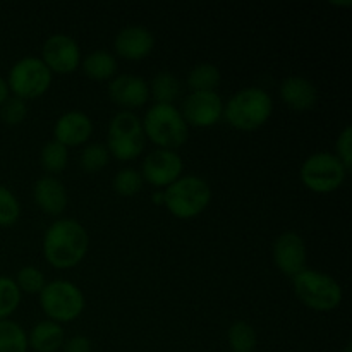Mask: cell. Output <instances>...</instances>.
I'll return each mask as SVG.
<instances>
[{
  "label": "cell",
  "mask_w": 352,
  "mask_h": 352,
  "mask_svg": "<svg viewBox=\"0 0 352 352\" xmlns=\"http://www.w3.org/2000/svg\"><path fill=\"white\" fill-rule=\"evenodd\" d=\"M14 282H16L21 294H23V292L24 294H40V292L43 291L45 285H47L43 272L36 267H23L16 274Z\"/></svg>",
  "instance_id": "f1b7e54d"
},
{
  "label": "cell",
  "mask_w": 352,
  "mask_h": 352,
  "mask_svg": "<svg viewBox=\"0 0 352 352\" xmlns=\"http://www.w3.org/2000/svg\"><path fill=\"white\" fill-rule=\"evenodd\" d=\"M141 124L144 138L162 150L175 151L184 146L189 138V126L175 105L155 103L146 110Z\"/></svg>",
  "instance_id": "3957f363"
},
{
  "label": "cell",
  "mask_w": 352,
  "mask_h": 352,
  "mask_svg": "<svg viewBox=\"0 0 352 352\" xmlns=\"http://www.w3.org/2000/svg\"><path fill=\"white\" fill-rule=\"evenodd\" d=\"M28 333L12 320H0V352H28Z\"/></svg>",
  "instance_id": "cb8c5ba5"
},
{
  "label": "cell",
  "mask_w": 352,
  "mask_h": 352,
  "mask_svg": "<svg viewBox=\"0 0 352 352\" xmlns=\"http://www.w3.org/2000/svg\"><path fill=\"white\" fill-rule=\"evenodd\" d=\"M227 342L232 352H254L258 346L256 330L251 323L234 322L227 330Z\"/></svg>",
  "instance_id": "603a6c76"
},
{
  "label": "cell",
  "mask_w": 352,
  "mask_h": 352,
  "mask_svg": "<svg viewBox=\"0 0 352 352\" xmlns=\"http://www.w3.org/2000/svg\"><path fill=\"white\" fill-rule=\"evenodd\" d=\"M40 58L52 74H72L81 65V48L69 34L55 33L45 40Z\"/></svg>",
  "instance_id": "30bf717a"
},
{
  "label": "cell",
  "mask_w": 352,
  "mask_h": 352,
  "mask_svg": "<svg viewBox=\"0 0 352 352\" xmlns=\"http://www.w3.org/2000/svg\"><path fill=\"white\" fill-rule=\"evenodd\" d=\"M151 201H153L155 205H164V191L153 192V196H151Z\"/></svg>",
  "instance_id": "e575fe53"
},
{
  "label": "cell",
  "mask_w": 352,
  "mask_h": 352,
  "mask_svg": "<svg viewBox=\"0 0 352 352\" xmlns=\"http://www.w3.org/2000/svg\"><path fill=\"white\" fill-rule=\"evenodd\" d=\"M155 48V36L148 28L133 24L126 26L117 33L113 40V50L116 55L126 60H143L153 52Z\"/></svg>",
  "instance_id": "2e32d148"
},
{
  "label": "cell",
  "mask_w": 352,
  "mask_h": 352,
  "mask_svg": "<svg viewBox=\"0 0 352 352\" xmlns=\"http://www.w3.org/2000/svg\"><path fill=\"white\" fill-rule=\"evenodd\" d=\"M28 117V103L24 100L17 98V96H9L0 107V119L3 124L14 127L24 122Z\"/></svg>",
  "instance_id": "4dcf8cb0"
},
{
  "label": "cell",
  "mask_w": 352,
  "mask_h": 352,
  "mask_svg": "<svg viewBox=\"0 0 352 352\" xmlns=\"http://www.w3.org/2000/svg\"><path fill=\"white\" fill-rule=\"evenodd\" d=\"M40 164L48 175L60 174L69 164V150L55 140L48 141L40 151Z\"/></svg>",
  "instance_id": "d4e9b609"
},
{
  "label": "cell",
  "mask_w": 352,
  "mask_h": 352,
  "mask_svg": "<svg viewBox=\"0 0 352 352\" xmlns=\"http://www.w3.org/2000/svg\"><path fill=\"white\" fill-rule=\"evenodd\" d=\"M21 291L10 277L0 275V320H9L21 305Z\"/></svg>",
  "instance_id": "83f0119b"
},
{
  "label": "cell",
  "mask_w": 352,
  "mask_h": 352,
  "mask_svg": "<svg viewBox=\"0 0 352 352\" xmlns=\"http://www.w3.org/2000/svg\"><path fill=\"white\" fill-rule=\"evenodd\" d=\"M64 337L62 325L52 320H43L28 333V346L36 352H57L64 346Z\"/></svg>",
  "instance_id": "d6986e66"
},
{
  "label": "cell",
  "mask_w": 352,
  "mask_h": 352,
  "mask_svg": "<svg viewBox=\"0 0 352 352\" xmlns=\"http://www.w3.org/2000/svg\"><path fill=\"white\" fill-rule=\"evenodd\" d=\"M150 98L155 100V103H165V105H174L175 100L181 95V82L177 76H174L168 71H162L155 74L150 85Z\"/></svg>",
  "instance_id": "44dd1931"
},
{
  "label": "cell",
  "mask_w": 352,
  "mask_h": 352,
  "mask_svg": "<svg viewBox=\"0 0 352 352\" xmlns=\"http://www.w3.org/2000/svg\"><path fill=\"white\" fill-rule=\"evenodd\" d=\"M336 157L342 162L344 167L351 172L352 168V127L346 126L339 134L336 143Z\"/></svg>",
  "instance_id": "1f68e13d"
},
{
  "label": "cell",
  "mask_w": 352,
  "mask_h": 352,
  "mask_svg": "<svg viewBox=\"0 0 352 352\" xmlns=\"http://www.w3.org/2000/svg\"><path fill=\"white\" fill-rule=\"evenodd\" d=\"M179 110L188 126L206 129L222 120L223 102L217 91H191Z\"/></svg>",
  "instance_id": "8fae6325"
},
{
  "label": "cell",
  "mask_w": 352,
  "mask_h": 352,
  "mask_svg": "<svg viewBox=\"0 0 352 352\" xmlns=\"http://www.w3.org/2000/svg\"><path fill=\"white\" fill-rule=\"evenodd\" d=\"M212 201V188L199 175H181L165 188L164 206L179 220H191L201 215Z\"/></svg>",
  "instance_id": "277c9868"
},
{
  "label": "cell",
  "mask_w": 352,
  "mask_h": 352,
  "mask_svg": "<svg viewBox=\"0 0 352 352\" xmlns=\"http://www.w3.org/2000/svg\"><path fill=\"white\" fill-rule=\"evenodd\" d=\"M52 74L43 60L38 57H23L14 62L7 74V86L12 96L24 100H34L43 96L50 89Z\"/></svg>",
  "instance_id": "9c48e42d"
},
{
  "label": "cell",
  "mask_w": 352,
  "mask_h": 352,
  "mask_svg": "<svg viewBox=\"0 0 352 352\" xmlns=\"http://www.w3.org/2000/svg\"><path fill=\"white\" fill-rule=\"evenodd\" d=\"M89 236L74 219L55 220L43 236V256L57 270L74 268L88 254Z\"/></svg>",
  "instance_id": "6da1fadb"
},
{
  "label": "cell",
  "mask_w": 352,
  "mask_h": 352,
  "mask_svg": "<svg viewBox=\"0 0 352 352\" xmlns=\"http://www.w3.org/2000/svg\"><path fill=\"white\" fill-rule=\"evenodd\" d=\"M272 258L278 270L284 275L294 277L299 272L306 268V260H308V251H306V243L298 232H282L277 236L272 246Z\"/></svg>",
  "instance_id": "4fadbf2b"
},
{
  "label": "cell",
  "mask_w": 352,
  "mask_h": 352,
  "mask_svg": "<svg viewBox=\"0 0 352 352\" xmlns=\"http://www.w3.org/2000/svg\"><path fill=\"white\" fill-rule=\"evenodd\" d=\"M344 352H352V347H351V344H347V346H346V349H344Z\"/></svg>",
  "instance_id": "d590c367"
},
{
  "label": "cell",
  "mask_w": 352,
  "mask_h": 352,
  "mask_svg": "<svg viewBox=\"0 0 352 352\" xmlns=\"http://www.w3.org/2000/svg\"><path fill=\"white\" fill-rule=\"evenodd\" d=\"M109 162L110 153L105 144L102 143L88 144V146L82 148L81 155H79V165L88 174H95V172L103 170L109 165Z\"/></svg>",
  "instance_id": "4316f807"
},
{
  "label": "cell",
  "mask_w": 352,
  "mask_h": 352,
  "mask_svg": "<svg viewBox=\"0 0 352 352\" xmlns=\"http://www.w3.org/2000/svg\"><path fill=\"white\" fill-rule=\"evenodd\" d=\"M144 131L141 119L134 112L120 110L110 119L107 129V150L119 162L136 160L144 150Z\"/></svg>",
  "instance_id": "8992f818"
},
{
  "label": "cell",
  "mask_w": 352,
  "mask_h": 352,
  "mask_svg": "<svg viewBox=\"0 0 352 352\" xmlns=\"http://www.w3.org/2000/svg\"><path fill=\"white\" fill-rule=\"evenodd\" d=\"M19 217V199H17V196L7 186L0 184V227L16 226Z\"/></svg>",
  "instance_id": "f546056e"
},
{
  "label": "cell",
  "mask_w": 352,
  "mask_h": 352,
  "mask_svg": "<svg viewBox=\"0 0 352 352\" xmlns=\"http://www.w3.org/2000/svg\"><path fill=\"white\" fill-rule=\"evenodd\" d=\"M143 184L144 181L141 172L131 167H126L117 172L112 181L113 191L119 196H122V198H133V196H136L143 189Z\"/></svg>",
  "instance_id": "484cf974"
},
{
  "label": "cell",
  "mask_w": 352,
  "mask_h": 352,
  "mask_svg": "<svg viewBox=\"0 0 352 352\" xmlns=\"http://www.w3.org/2000/svg\"><path fill=\"white\" fill-rule=\"evenodd\" d=\"M40 306L48 320L55 323H71L85 311V294L69 280L47 282L40 292Z\"/></svg>",
  "instance_id": "ba28073f"
},
{
  "label": "cell",
  "mask_w": 352,
  "mask_h": 352,
  "mask_svg": "<svg viewBox=\"0 0 352 352\" xmlns=\"http://www.w3.org/2000/svg\"><path fill=\"white\" fill-rule=\"evenodd\" d=\"M182 170H184V162L181 155L177 151L162 150V148L150 151L141 165L143 181L158 189L174 184L182 175Z\"/></svg>",
  "instance_id": "7c38bea8"
},
{
  "label": "cell",
  "mask_w": 352,
  "mask_h": 352,
  "mask_svg": "<svg viewBox=\"0 0 352 352\" xmlns=\"http://www.w3.org/2000/svg\"><path fill=\"white\" fill-rule=\"evenodd\" d=\"M79 67L82 69L86 78L93 79V81H110L112 78H116L117 58L116 55L107 50H95L81 58Z\"/></svg>",
  "instance_id": "ffe728a7"
},
{
  "label": "cell",
  "mask_w": 352,
  "mask_h": 352,
  "mask_svg": "<svg viewBox=\"0 0 352 352\" xmlns=\"http://www.w3.org/2000/svg\"><path fill=\"white\" fill-rule=\"evenodd\" d=\"M347 174L349 170L344 167L342 162L336 157V153L329 151H316L309 155L299 168L302 186L316 195H330L340 189L346 182Z\"/></svg>",
  "instance_id": "52a82bcc"
},
{
  "label": "cell",
  "mask_w": 352,
  "mask_h": 352,
  "mask_svg": "<svg viewBox=\"0 0 352 352\" xmlns=\"http://www.w3.org/2000/svg\"><path fill=\"white\" fill-rule=\"evenodd\" d=\"M294 294L306 308L318 313L333 311L344 299L342 285L325 272L305 268L292 277Z\"/></svg>",
  "instance_id": "5b68a950"
},
{
  "label": "cell",
  "mask_w": 352,
  "mask_h": 352,
  "mask_svg": "<svg viewBox=\"0 0 352 352\" xmlns=\"http://www.w3.org/2000/svg\"><path fill=\"white\" fill-rule=\"evenodd\" d=\"M278 96L294 112H308L318 102V89L305 76H289L282 79Z\"/></svg>",
  "instance_id": "e0dca14e"
},
{
  "label": "cell",
  "mask_w": 352,
  "mask_h": 352,
  "mask_svg": "<svg viewBox=\"0 0 352 352\" xmlns=\"http://www.w3.org/2000/svg\"><path fill=\"white\" fill-rule=\"evenodd\" d=\"M274 113V100L258 86H248L239 89L223 103V117L230 127L244 133H251L270 120Z\"/></svg>",
  "instance_id": "7a4b0ae2"
},
{
  "label": "cell",
  "mask_w": 352,
  "mask_h": 352,
  "mask_svg": "<svg viewBox=\"0 0 352 352\" xmlns=\"http://www.w3.org/2000/svg\"><path fill=\"white\" fill-rule=\"evenodd\" d=\"M64 352H91V340L85 336H74L62 346Z\"/></svg>",
  "instance_id": "d6a6232c"
},
{
  "label": "cell",
  "mask_w": 352,
  "mask_h": 352,
  "mask_svg": "<svg viewBox=\"0 0 352 352\" xmlns=\"http://www.w3.org/2000/svg\"><path fill=\"white\" fill-rule=\"evenodd\" d=\"M33 199L38 208L50 217H58L67 208V189L54 175H43L33 186Z\"/></svg>",
  "instance_id": "ac0fdd59"
},
{
  "label": "cell",
  "mask_w": 352,
  "mask_h": 352,
  "mask_svg": "<svg viewBox=\"0 0 352 352\" xmlns=\"http://www.w3.org/2000/svg\"><path fill=\"white\" fill-rule=\"evenodd\" d=\"M110 100L117 107L133 112L134 109H141L150 100V89L148 82L136 74H119L109 81Z\"/></svg>",
  "instance_id": "5bb4252c"
},
{
  "label": "cell",
  "mask_w": 352,
  "mask_h": 352,
  "mask_svg": "<svg viewBox=\"0 0 352 352\" xmlns=\"http://www.w3.org/2000/svg\"><path fill=\"white\" fill-rule=\"evenodd\" d=\"M93 134V120L81 110H69L62 113L54 124V138L62 146L74 148L88 143Z\"/></svg>",
  "instance_id": "9a60e30c"
},
{
  "label": "cell",
  "mask_w": 352,
  "mask_h": 352,
  "mask_svg": "<svg viewBox=\"0 0 352 352\" xmlns=\"http://www.w3.org/2000/svg\"><path fill=\"white\" fill-rule=\"evenodd\" d=\"M9 96H10V91H9V86H7V81L0 76V107L3 105V102H6Z\"/></svg>",
  "instance_id": "836d02e7"
},
{
  "label": "cell",
  "mask_w": 352,
  "mask_h": 352,
  "mask_svg": "<svg viewBox=\"0 0 352 352\" xmlns=\"http://www.w3.org/2000/svg\"><path fill=\"white\" fill-rule=\"evenodd\" d=\"M222 81L220 69L210 62L196 64L188 74V86L191 91H215Z\"/></svg>",
  "instance_id": "7402d4cb"
}]
</instances>
